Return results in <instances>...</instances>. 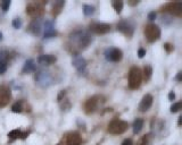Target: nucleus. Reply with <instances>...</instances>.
I'll list each match as a JSON object with an SVG mask.
<instances>
[{
	"instance_id": "obj_1",
	"label": "nucleus",
	"mask_w": 182,
	"mask_h": 145,
	"mask_svg": "<svg viewBox=\"0 0 182 145\" xmlns=\"http://www.w3.org/2000/svg\"><path fill=\"white\" fill-rule=\"evenodd\" d=\"M91 42V36L86 31H75L70 35L68 46L73 52H79L81 50L86 49Z\"/></svg>"
},
{
	"instance_id": "obj_11",
	"label": "nucleus",
	"mask_w": 182,
	"mask_h": 145,
	"mask_svg": "<svg viewBox=\"0 0 182 145\" xmlns=\"http://www.w3.org/2000/svg\"><path fill=\"white\" fill-rule=\"evenodd\" d=\"M10 90L5 85H0V108L6 107L10 101Z\"/></svg>"
},
{
	"instance_id": "obj_14",
	"label": "nucleus",
	"mask_w": 182,
	"mask_h": 145,
	"mask_svg": "<svg viewBox=\"0 0 182 145\" xmlns=\"http://www.w3.org/2000/svg\"><path fill=\"white\" fill-rule=\"evenodd\" d=\"M65 143H66V145H81L82 138H81L79 133H70L65 137Z\"/></svg>"
},
{
	"instance_id": "obj_19",
	"label": "nucleus",
	"mask_w": 182,
	"mask_h": 145,
	"mask_svg": "<svg viewBox=\"0 0 182 145\" xmlns=\"http://www.w3.org/2000/svg\"><path fill=\"white\" fill-rule=\"evenodd\" d=\"M35 70V64L32 59H29L25 61L24 64V67L23 69H22V72L23 74H27V72H34Z\"/></svg>"
},
{
	"instance_id": "obj_32",
	"label": "nucleus",
	"mask_w": 182,
	"mask_h": 145,
	"mask_svg": "<svg viewBox=\"0 0 182 145\" xmlns=\"http://www.w3.org/2000/svg\"><path fill=\"white\" fill-rule=\"evenodd\" d=\"M164 48H165V50L167 52H172L173 50H174V46H173L172 44H170V43H165V44H164Z\"/></svg>"
},
{
	"instance_id": "obj_12",
	"label": "nucleus",
	"mask_w": 182,
	"mask_h": 145,
	"mask_svg": "<svg viewBox=\"0 0 182 145\" xmlns=\"http://www.w3.org/2000/svg\"><path fill=\"white\" fill-rule=\"evenodd\" d=\"M42 30H43V37H46V39L54 37L57 34L53 20H46L42 26Z\"/></svg>"
},
{
	"instance_id": "obj_10",
	"label": "nucleus",
	"mask_w": 182,
	"mask_h": 145,
	"mask_svg": "<svg viewBox=\"0 0 182 145\" xmlns=\"http://www.w3.org/2000/svg\"><path fill=\"white\" fill-rule=\"evenodd\" d=\"M162 10L172 14L174 16H181L182 15V3L181 2H170L163 7Z\"/></svg>"
},
{
	"instance_id": "obj_30",
	"label": "nucleus",
	"mask_w": 182,
	"mask_h": 145,
	"mask_svg": "<svg viewBox=\"0 0 182 145\" xmlns=\"http://www.w3.org/2000/svg\"><path fill=\"white\" fill-rule=\"evenodd\" d=\"M7 70V64L6 61H0V75Z\"/></svg>"
},
{
	"instance_id": "obj_38",
	"label": "nucleus",
	"mask_w": 182,
	"mask_h": 145,
	"mask_svg": "<svg viewBox=\"0 0 182 145\" xmlns=\"http://www.w3.org/2000/svg\"><path fill=\"white\" fill-rule=\"evenodd\" d=\"M130 5H132V6H134V5H138L139 3V1H129Z\"/></svg>"
},
{
	"instance_id": "obj_24",
	"label": "nucleus",
	"mask_w": 182,
	"mask_h": 145,
	"mask_svg": "<svg viewBox=\"0 0 182 145\" xmlns=\"http://www.w3.org/2000/svg\"><path fill=\"white\" fill-rule=\"evenodd\" d=\"M95 13V7L91 6V5H84L83 6V14L86 16H91Z\"/></svg>"
},
{
	"instance_id": "obj_23",
	"label": "nucleus",
	"mask_w": 182,
	"mask_h": 145,
	"mask_svg": "<svg viewBox=\"0 0 182 145\" xmlns=\"http://www.w3.org/2000/svg\"><path fill=\"white\" fill-rule=\"evenodd\" d=\"M21 136H22V132H21L20 129H14V130H12L10 133H8V137H9L10 141L21 138Z\"/></svg>"
},
{
	"instance_id": "obj_39",
	"label": "nucleus",
	"mask_w": 182,
	"mask_h": 145,
	"mask_svg": "<svg viewBox=\"0 0 182 145\" xmlns=\"http://www.w3.org/2000/svg\"><path fill=\"white\" fill-rule=\"evenodd\" d=\"M181 122H182V117L180 116V117H179V121H178V125L181 126Z\"/></svg>"
},
{
	"instance_id": "obj_2",
	"label": "nucleus",
	"mask_w": 182,
	"mask_h": 145,
	"mask_svg": "<svg viewBox=\"0 0 182 145\" xmlns=\"http://www.w3.org/2000/svg\"><path fill=\"white\" fill-rule=\"evenodd\" d=\"M142 82V72L138 67H132L129 72V87L131 90L138 89Z\"/></svg>"
},
{
	"instance_id": "obj_20",
	"label": "nucleus",
	"mask_w": 182,
	"mask_h": 145,
	"mask_svg": "<svg viewBox=\"0 0 182 145\" xmlns=\"http://www.w3.org/2000/svg\"><path fill=\"white\" fill-rule=\"evenodd\" d=\"M65 6V1H55L53 6V15L55 17L58 16L60 13H62V9Z\"/></svg>"
},
{
	"instance_id": "obj_35",
	"label": "nucleus",
	"mask_w": 182,
	"mask_h": 145,
	"mask_svg": "<svg viewBox=\"0 0 182 145\" xmlns=\"http://www.w3.org/2000/svg\"><path fill=\"white\" fill-rule=\"evenodd\" d=\"M174 99H175V94H174V92H170L169 93V100L170 101H173Z\"/></svg>"
},
{
	"instance_id": "obj_40",
	"label": "nucleus",
	"mask_w": 182,
	"mask_h": 145,
	"mask_svg": "<svg viewBox=\"0 0 182 145\" xmlns=\"http://www.w3.org/2000/svg\"><path fill=\"white\" fill-rule=\"evenodd\" d=\"M57 145H66V143H65V141H64V139H63L62 142H59V143H58V144H57Z\"/></svg>"
},
{
	"instance_id": "obj_31",
	"label": "nucleus",
	"mask_w": 182,
	"mask_h": 145,
	"mask_svg": "<svg viewBox=\"0 0 182 145\" xmlns=\"http://www.w3.org/2000/svg\"><path fill=\"white\" fill-rule=\"evenodd\" d=\"M149 136L150 135H145L143 136V138L141 139L140 145H149Z\"/></svg>"
},
{
	"instance_id": "obj_3",
	"label": "nucleus",
	"mask_w": 182,
	"mask_h": 145,
	"mask_svg": "<svg viewBox=\"0 0 182 145\" xmlns=\"http://www.w3.org/2000/svg\"><path fill=\"white\" fill-rule=\"evenodd\" d=\"M129 127V124L124 120L121 119H115L113 121L109 122L108 125V132L114 135H119V134H123Z\"/></svg>"
},
{
	"instance_id": "obj_29",
	"label": "nucleus",
	"mask_w": 182,
	"mask_h": 145,
	"mask_svg": "<svg viewBox=\"0 0 182 145\" xmlns=\"http://www.w3.org/2000/svg\"><path fill=\"white\" fill-rule=\"evenodd\" d=\"M10 0H6V1H2L1 2V8H2L3 11H7V10L9 9V7H10Z\"/></svg>"
},
{
	"instance_id": "obj_16",
	"label": "nucleus",
	"mask_w": 182,
	"mask_h": 145,
	"mask_svg": "<svg viewBox=\"0 0 182 145\" xmlns=\"http://www.w3.org/2000/svg\"><path fill=\"white\" fill-rule=\"evenodd\" d=\"M73 66L75 67L76 69L79 70L80 72H86V61L84 58H82L81 56H75L74 57V59L72 61Z\"/></svg>"
},
{
	"instance_id": "obj_22",
	"label": "nucleus",
	"mask_w": 182,
	"mask_h": 145,
	"mask_svg": "<svg viewBox=\"0 0 182 145\" xmlns=\"http://www.w3.org/2000/svg\"><path fill=\"white\" fill-rule=\"evenodd\" d=\"M23 104H24L23 101H18V102L14 103L13 107H12V111L16 112V113H21V112H23V110H24Z\"/></svg>"
},
{
	"instance_id": "obj_27",
	"label": "nucleus",
	"mask_w": 182,
	"mask_h": 145,
	"mask_svg": "<svg viewBox=\"0 0 182 145\" xmlns=\"http://www.w3.org/2000/svg\"><path fill=\"white\" fill-rule=\"evenodd\" d=\"M12 24H13L14 29H21L23 22H22V20H21L20 17H17V18H14L13 22H12Z\"/></svg>"
},
{
	"instance_id": "obj_26",
	"label": "nucleus",
	"mask_w": 182,
	"mask_h": 145,
	"mask_svg": "<svg viewBox=\"0 0 182 145\" xmlns=\"http://www.w3.org/2000/svg\"><path fill=\"white\" fill-rule=\"evenodd\" d=\"M152 75V68L150 66H146L145 69H143V77H145V81H149L150 77Z\"/></svg>"
},
{
	"instance_id": "obj_5",
	"label": "nucleus",
	"mask_w": 182,
	"mask_h": 145,
	"mask_svg": "<svg viewBox=\"0 0 182 145\" xmlns=\"http://www.w3.org/2000/svg\"><path fill=\"white\" fill-rule=\"evenodd\" d=\"M145 36L148 42H155L161 37V29L155 24H148L145 27Z\"/></svg>"
},
{
	"instance_id": "obj_6",
	"label": "nucleus",
	"mask_w": 182,
	"mask_h": 145,
	"mask_svg": "<svg viewBox=\"0 0 182 145\" xmlns=\"http://www.w3.org/2000/svg\"><path fill=\"white\" fill-rule=\"evenodd\" d=\"M117 31L122 32L124 35L131 37L133 35V32H134V25L130 20H121L117 24Z\"/></svg>"
},
{
	"instance_id": "obj_33",
	"label": "nucleus",
	"mask_w": 182,
	"mask_h": 145,
	"mask_svg": "<svg viewBox=\"0 0 182 145\" xmlns=\"http://www.w3.org/2000/svg\"><path fill=\"white\" fill-rule=\"evenodd\" d=\"M146 55V50L143 49V48H140L139 51H138V56H139V58H143Z\"/></svg>"
},
{
	"instance_id": "obj_9",
	"label": "nucleus",
	"mask_w": 182,
	"mask_h": 145,
	"mask_svg": "<svg viewBox=\"0 0 182 145\" xmlns=\"http://www.w3.org/2000/svg\"><path fill=\"white\" fill-rule=\"evenodd\" d=\"M105 57L108 61H112V63H117L122 59L123 53L122 51L117 48H110V49H107L105 51Z\"/></svg>"
},
{
	"instance_id": "obj_18",
	"label": "nucleus",
	"mask_w": 182,
	"mask_h": 145,
	"mask_svg": "<svg viewBox=\"0 0 182 145\" xmlns=\"http://www.w3.org/2000/svg\"><path fill=\"white\" fill-rule=\"evenodd\" d=\"M38 61H39L40 65H46V66H48V65H51V64L55 63L56 58L54 56H51V55H42V56H40L38 58Z\"/></svg>"
},
{
	"instance_id": "obj_28",
	"label": "nucleus",
	"mask_w": 182,
	"mask_h": 145,
	"mask_svg": "<svg viewBox=\"0 0 182 145\" xmlns=\"http://www.w3.org/2000/svg\"><path fill=\"white\" fill-rule=\"evenodd\" d=\"M181 108H182V103L181 102H176V103H174L172 107H171V112H172V113H175V112L180 111V109Z\"/></svg>"
},
{
	"instance_id": "obj_37",
	"label": "nucleus",
	"mask_w": 182,
	"mask_h": 145,
	"mask_svg": "<svg viewBox=\"0 0 182 145\" xmlns=\"http://www.w3.org/2000/svg\"><path fill=\"white\" fill-rule=\"evenodd\" d=\"M181 76H182V72H178V75H176V79H178L179 82H181Z\"/></svg>"
},
{
	"instance_id": "obj_17",
	"label": "nucleus",
	"mask_w": 182,
	"mask_h": 145,
	"mask_svg": "<svg viewBox=\"0 0 182 145\" xmlns=\"http://www.w3.org/2000/svg\"><path fill=\"white\" fill-rule=\"evenodd\" d=\"M29 30H30L33 34H35V35H39V34L41 33V30H42L41 20H40L39 18H36V20H34L33 22L31 23L30 27H29Z\"/></svg>"
},
{
	"instance_id": "obj_15",
	"label": "nucleus",
	"mask_w": 182,
	"mask_h": 145,
	"mask_svg": "<svg viewBox=\"0 0 182 145\" xmlns=\"http://www.w3.org/2000/svg\"><path fill=\"white\" fill-rule=\"evenodd\" d=\"M152 100H154L152 95H150V94H146V95L142 98V100H141V102H140V104H139V110L140 111H142V112L148 111L149 109H150V107H152Z\"/></svg>"
},
{
	"instance_id": "obj_36",
	"label": "nucleus",
	"mask_w": 182,
	"mask_h": 145,
	"mask_svg": "<svg viewBox=\"0 0 182 145\" xmlns=\"http://www.w3.org/2000/svg\"><path fill=\"white\" fill-rule=\"evenodd\" d=\"M122 145H133V143L131 139H125V141H123Z\"/></svg>"
},
{
	"instance_id": "obj_21",
	"label": "nucleus",
	"mask_w": 182,
	"mask_h": 145,
	"mask_svg": "<svg viewBox=\"0 0 182 145\" xmlns=\"http://www.w3.org/2000/svg\"><path fill=\"white\" fill-rule=\"evenodd\" d=\"M133 133L134 134H138V133L141 132V129H142L143 127V120L142 119H136L134 120V122H133Z\"/></svg>"
},
{
	"instance_id": "obj_7",
	"label": "nucleus",
	"mask_w": 182,
	"mask_h": 145,
	"mask_svg": "<svg viewBox=\"0 0 182 145\" xmlns=\"http://www.w3.org/2000/svg\"><path fill=\"white\" fill-rule=\"evenodd\" d=\"M26 14L30 15L31 17H33L34 20L39 18L40 16H42L43 14V7L38 2H33L27 5L26 7Z\"/></svg>"
},
{
	"instance_id": "obj_4",
	"label": "nucleus",
	"mask_w": 182,
	"mask_h": 145,
	"mask_svg": "<svg viewBox=\"0 0 182 145\" xmlns=\"http://www.w3.org/2000/svg\"><path fill=\"white\" fill-rule=\"evenodd\" d=\"M35 83L40 87H49L53 84V76L49 72H44V70H40L35 74Z\"/></svg>"
},
{
	"instance_id": "obj_13",
	"label": "nucleus",
	"mask_w": 182,
	"mask_h": 145,
	"mask_svg": "<svg viewBox=\"0 0 182 145\" xmlns=\"http://www.w3.org/2000/svg\"><path fill=\"white\" fill-rule=\"evenodd\" d=\"M90 31L96 34H106L110 31V25L105 23H93L90 25Z\"/></svg>"
},
{
	"instance_id": "obj_34",
	"label": "nucleus",
	"mask_w": 182,
	"mask_h": 145,
	"mask_svg": "<svg viewBox=\"0 0 182 145\" xmlns=\"http://www.w3.org/2000/svg\"><path fill=\"white\" fill-rule=\"evenodd\" d=\"M148 18L150 20H154L156 18V13L155 11H150V13L148 14Z\"/></svg>"
},
{
	"instance_id": "obj_41",
	"label": "nucleus",
	"mask_w": 182,
	"mask_h": 145,
	"mask_svg": "<svg viewBox=\"0 0 182 145\" xmlns=\"http://www.w3.org/2000/svg\"><path fill=\"white\" fill-rule=\"evenodd\" d=\"M1 40H2V33L0 32V41H1Z\"/></svg>"
},
{
	"instance_id": "obj_8",
	"label": "nucleus",
	"mask_w": 182,
	"mask_h": 145,
	"mask_svg": "<svg viewBox=\"0 0 182 145\" xmlns=\"http://www.w3.org/2000/svg\"><path fill=\"white\" fill-rule=\"evenodd\" d=\"M99 103H100V96H92V98L88 99L86 102L84 103V111H86V113H88V115L93 113L98 109Z\"/></svg>"
},
{
	"instance_id": "obj_25",
	"label": "nucleus",
	"mask_w": 182,
	"mask_h": 145,
	"mask_svg": "<svg viewBox=\"0 0 182 145\" xmlns=\"http://www.w3.org/2000/svg\"><path fill=\"white\" fill-rule=\"evenodd\" d=\"M113 7H114V9H115V11L117 14H121V11H122L123 9V1H121V0H115V1H113Z\"/></svg>"
}]
</instances>
